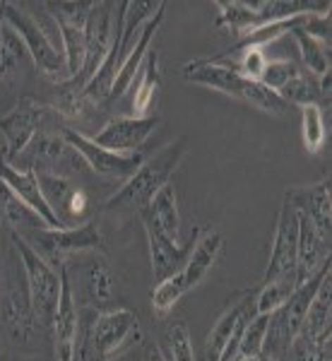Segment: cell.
Returning a JSON list of instances; mask_svg holds the SVG:
<instances>
[{"label": "cell", "instance_id": "cell-1", "mask_svg": "<svg viewBox=\"0 0 332 361\" xmlns=\"http://www.w3.org/2000/svg\"><path fill=\"white\" fill-rule=\"evenodd\" d=\"M142 325L130 308H97L75 361H113L142 342Z\"/></svg>", "mask_w": 332, "mask_h": 361}, {"label": "cell", "instance_id": "cell-2", "mask_svg": "<svg viewBox=\"0 0 332 361\" xmlns=\"http://www.w3.org/2000/svg\"><path fill=\"white\" fill-rule=\"evenodd\" d=\"M183 80L185 82L207 87V90L221 92V94L238 99V102H243V104H250V106H255L258 111H265L272 116H282L289 109L277 92L267 90L258 80L243 78V75H238L236 70H231L229 66L214 63V61H209V58H195V61L185 63Z\"/></svg>", "mask_w": 332, "mask_h": 361}, {"label": "cell", "instance_id": "cell-3", "mask_svg": "<svg viewBox=\"0 0 332 361\" xmlns=\"http://www.w3.org/2000/svg\"><path fill=\"white\" fill-rule=\"evenodd\" d=\"M185 152H188V137L185 135L176 137L173 142H168L166 147H161L154 157L145 159L137 171L109 197L104 207L106 209H137L140 212L145 205H149V200L156 195V190L164 188L166 183H171L173 171L178 169Z\"/></svg>", "mask_w": 332, "mask_h": 361}, {"label": "cell", "instance_id": "cell-4", "mask_svg": "<svg viewBox=\"0 0 332 361\" xmlns=\"http://www.w3.org/2000/svg\"><path fill=\"white\" fill-rule=\"evenodd\" d=\"M0 320L15 342H27L39 328L29 301L25 267L13 241L0 260Z\"/></svg>", "mask_w": 332, "mask_h": 361}, {"label": "cell", "instance_id": "cell-5", "mask_svg": "<svg viewBox=\"0 0 332 361\" xmlns=\"http://www.w3.org/2000/svg\"><path fill=\"white\" fill-rule=\"evenodd\" d=\"M10 241L15 243L17 253H20V260H22V267H25L34 318H37L39 328L51 330L56 311H58V299H61V272H56L54 265L46 263L42 255L29 246L20 234L10 231Z\"/></svg>", "mask_w": 332, "mask_h": 361}, {"label": "cell", "instance_id": "cell-6", "mask_svg": "<svg viewBox=\"0 0 332 361\" xmlns=\"http://www.w3.org/2000/svg\"><path fill=\"white\" fill-rule=\"evenodd\" d=\"M0 13H3L8 27H13L17 37L22 39V44H25L34 68H37L39 73H44L46 78L61 82V78L66 75V58H63V54L49 39L46 29L39 25L22 5H15V3H8V0H5V3H0ZM66 80H68V75H66Z\"/></svg>", "mask_w": 332, "mask_h": 361}, {"label": "cell", "instance_id": "cell-7", "mask_svg": "<svg viewBox=\"0 0 332 361\" xmlns=\"http://www.w3.org/2000/svg\"><path fill=\"white\" fill-rule=\"evenodd\" d=\"M255 292L258 289H243L229 299V304L221 311L205 340V361L236 359L243 330H246L248 320L255 316Z\"/></svg>", "mask_w": 332, "mask_h": 361}, {"label": "cell", "instance_id": "cell-8", "mask_svg": "<svg viewBox=\"0 0 332 361\" xmlns=\"http://www.w3.org/2000/svg\"><path fill=\"white\" fill-rule=\"evenodd\" d=\"M25 241L37 250L39 255L49 265H66L68 255L78 253H94L102 248L104 238L99 231L97 219L80 224V226H66V229H39L34 234H29Z\"/></svg>", "mask_w": 332, "mask_h": 361}, {"label": "cell", "instance_id": "cell-9", "mask_svg": "<svg viewBox=\"0 0 332 361\" xmlns=\"http://www.w3.org/2000/svg\"><path fill=\"white\" fill-rule=\"evenodd\" d=\"M63 140L80 154V159H82L97 176L109 178V180H123L125 183L145 161L142 152H133V154L111 152L106 147H99L94 140L87 137L85 133L73 130V128L63 130Z\"/></svg>", "mask_w": 332, "mask_h": 361}, {"label": "cell", "instance_id": "cell-10", "mask_svg": "<svg viewBox=\"0 0 332 361\" xmlns=\"http://www.w3.org/2000/svg\"><path fill=\"white\" fill-rule=\"evenodd\" d=\"M296 243H299V212L284 197L277 214L275 236H272L270 260L260 284L275 282V279H296Z\"/></svg>", "mask_w": 332, "mask_h": 361}, {"label": "cell", "instance_id": "cell-11", "mask_svg": "<svg viewBox=\"0 0 332 361\" xmlns=\"http://www.w3.org/2000/svg\"><path fill=\"white\" fill-rule=\"evenodd\" d=\"M140 217H142L145 224V234H147V243H149V258H152V277L154 282H161V279L176 275V272L183 270L185 260H188L190 250H193L197 236H200V229L193 231L190 241L185 246H180L173 238H168L164 231L156 226V222L147 214V209H140Z\"/></svg>", "mask_w": 332, "mask_h": 361}, {"label": "cell", "instance_id": "cell-12", "mask_svg": "<svg viewBox=\"0 0 332 361\" xmlns=\"http://www.w3.org/2000/svg\"><path fill=\"white\" fill-rule=\"evenodd\" d=\"M44 106L34 102L32 97H22L20 102L0 118V135L5 140V154L3 161H13L22 149L32 142V137L42 130Z\"/></svg>", "mask_w": 332, "mask_h": 361}, {"label": "cell", "instance_id": "cell-13", "mask_svg": "<svg viewBox=\"0 0 332 361\" xmlns=\"http://www.w3.org/2000/svg\"><path fill=\"white\" fill-rule=\"evenodd\" d=\"M58 272H61V299H58V311H56L54 325H51L56 361H75L78 337H80V308L75 304L68 265H61Z\"/></svg>", "mask_w": 332, "mask_h": 361}, {"label": "cell", "instance_id": "cell-14", "mask_svg": "<svg viewBox=\"0 0 332 361\" xmlns=\"http://www.w3.org/2000/svg\"><path fill=\"white\" fill-rule=\"evenodd\" d=\"M156 126H159L156 116H145V118L116 116V118H111L92 140H94L99 147H106L111 152L133 154L142 149V145L147 142V137L156 130Z\"/></svg>", "mask_w": 332, "mask_h": 361}, {"label": "cell", "instance_id": "cell-15", "mask_svg": "<svg viewBox=\"0 0 332 361\" xmlns=\"http://www.w3.org/2000/svg\"><path fill=\"white\" fill-rule=\"evenodd\" d=\"M0 180H3L29 209H34L51 229H66V224L56 217V212L51 209L49 202H46L42 185H39L37 171H20V169H15L13 164L0 159Z\"/></svg>", "mask_w": 332, "mask_h": 361}, {"label": "cell", "instance_id": "cell-16", "mask_svg": "<svg viewBox=\"0 0 332 361\" xmlns=\"http://www.w3.org/2000/svg\"><path fill=\"white\" fill-rule=\"evenodd\" d=\"M330 265V241L320 236L316 224L299 212V243H296V284H304Z\"/></svg>", "mask_w": 332, "mask_h": 361}, {"label": "cell", "instance_id": "cell-17", "mask_svg": "<svg viewBox=\"0 0 332 361\" xmlns=\"http://www.w3.org/2000/svg\"><path fill=\"white\" fill-rule=\"evenodd\" d=\"M164 10H166V3H159L156 13L142 25V32H140V37H137V44L133 46V51L128 54L123 66H121V70H118V75H116V82H113V87H111V94H109L106 104L121 99L128 92V87L135 82V78L140 75V68H142V63H145V56H147V51L152 49L156 32H159L161 22H164Z\"/></svg>", "mask_w": 332, "mask_h": 361}, {"label": "cell", "instance_id": "cell-18", "mask_svg": "<svg viewBox=\"0 0 332 361\" xmlns=\"http://www.w3.org/2000/svg\"><path fill=\"white\" fill-rule=\"evenodd\" d=\"M284 197L294 205L296 212L306 214L320 236L330 241V226H332V202H330V178H323L313 185H304V188H289Z\"/></svg>", "mask_w": 332, "mask_h": 361}, {"label": "cell", "instance_id": "cell-19", "mask_svg": "<svg viewBox=\"0 0 332 361\" xmlns=\"http://www.w3.org/2000/svg\"><path fill=\"white\" fill-rule=\"evenodd\" d=\"M221 248H224V238L217 229H200V236H197L193 250H190L188 260L183 265V279H185V287L195 289L202 279L207 277V272L212 270L217 258L221 255Z\"/></svg>", "mask_w": 332, "mask_h": 361}, {"label": "cell", "instance_id": "cell-20", "mask_svg": "<svg viewBox=\"0 0 332 361\" xmlns=\"http://www.w3.org/2000/svg\"><path fill=\"white\" fill-rule=\"evenodd\" d=\"M159 90H161V58L159 51L149 49L147 56H145L142 68H140L135 92H133V116L135 118L149 116Z\"/></svg>", "mask_w": 332, "mask_h": 361}, {"label": "cell", "instance_id": "cell-21", "mask_svg": "<svg viewBox=\"0 0 332 361\" xmlns=\"http://www.w3.org/2000/svg\"><path fill=\"white\" fill-rule=\"evenodd\" d=\"M330 318H332V284H330V272H328L316 296H313L311 306H308L306 318H304V323H301V330L296 337L311 342V345H318L323 337L330 335Z\"/></svg>", "mask_w": 332, "mask_h": 361}, {"label": "cell", "instance_id": "cell-22", "mask_svg": "<svg viewBox=\"0 0 332 361\" xmlns=\"http://www.w3.org/2000/svg\"><path fill=\"white\" fill-rule=\"evenodd\" d=\"M0 219H5L10 226V231L20 234L22 238H27L29 234H34V231L49 226L37 212H34V209H29L25 202H22L20 197L3 183V180H0Z\"/></svg>", "mask_w": 332, "mask_h": 361}, {"label": "cell", "instance_id": "cell-23", "mask_svg": "<svg viewBox=\"0 0 332 361\" xmlns=\"http://www.w3.org/2000/svg\"><path fill=\"white\" fill-rule=\"evenodd\" d=\"M214 5H217V10H219L214 25L229 29V32L238 39H241L246 32H250V29L263 25L255 3H241V0H217Z\"/></svg>", "mask_w": 332, "mask_h": 361}, {"label": "cell", "instance_id": "cell-24", "mask_svg": "<svg viewBox=\"0 0 332 361\" xmlns=\"http://www.w3.org/2000/svg\"><path fill=\"white\" fill-rule=\"evenodd\" d=\"M142 209H147V214L154 219L156 226L161 231L173 238L178 243V231H180V214H178V197L176 188L171 183H166L164 188L156 190V195L149 200V205H145Z\"/></svg>", "mask_w": 332, "mask_h": 361}, {"label": "cell", "instance_id": "cell-25", "mask_svg": "<svg viewBox=\"0 0 332 361\" xmlns=\"http://www.w3.org/2000/svg\"><path fill=\"white\" fill-rule=\"evenodd\" d=\"M282 97V102L287 104H296V106H320L323 109L325 104L330 106V99H325L323 90H320V78L311 73H299L291 82H287L282 90L277 92Z\"/></svg>", "mask_w": 332, "mask_h": 361}, {"label": "cell", "instance_id": "cell-26", "mask_svg": "<svg viewBox=\"0 0 332 361\" xmlns=\"http://www.w3.org/2000/svg\"><path fill=\"white\" fill-rule=\"evenodd\" d=\"M85 292H87V299H90L97 308H106L111 304V296H113V279H111V270H109L106 260L99 258L97 253H92V258L87 260Z\"/></svg>", "mask_w": 332, "mask_h": 361}, {"label": "cell", "instance_id": "cell-27", "mask_svg": "<svg viewBox=\"0 0 332 361\" xmlns=\"http://www.w3.org/2000/svg\"><path fill=\"white\" fill-rule=\"evenodd\" d=\"M63 39V58H66V75L68 80L78 78L82 73L85 56H87V27H75L68 22L54 20Z\"/></svg>", "mask_w": 332, "mask_h": 361}, {"label": "cell", "instance_id": "cell-28", "mask_svg": "<svg viewBox=\"0 0 332 361\" xmlns=\"http://www.w3.org/2000/svg\"><path fill=\"white\" fill-rule=\"evenodd\" d=\"M291 37L296 39V46L301 51V61L306 66V73L316 75V78H323L325 73H330V46L316 42L304 32L301 27H296L291 32Z\"/></svg>", "mask_w": 332, "mask_h": 361}, {"label": "cell", "instance_id": "cell-29", "mask_svg": "<svg viewBox=\"0 0 332 361\" xmlns=\"http://www.w3.org/2000/svg\"><path fill=\"white\" fill-rule=\"evenodd\" d=\"M27 61H32V58H29L25 44L15 34V29L5 22L3 32H0V80H8L10 75H15L17 68H22Z\"/></svg>", "mask_w": 332, "mask_h": 361}, {"label": "cell", "instance_id": "cell-30", "mask_svg": "<svg viewBox=\"0 0 332 361\" xmlns=\"http://www.w3.org/2000/svg\"><path fill=\"white\" fill-rule=\"evenodd\" d=\"M188 294V287H185L183 272H176V275L161 279L156 282L154 292H152V311L156 318H166L168 313L176 308V304L183 296Z\"/></svg>", "mask_w": 332, "mask_h": 361}, {"label": "cell", "instance_id": "cell-31", "mask_svg": "<svg viewBox=\"0 0 332 361\" xmlns=\"http://www.w3.org/2000/svg\"><path fill=\"white\" fill-rule=\"evenodd\" d=\"M296 287H299L296 279H275V282L260 284V289L255 292V313L258 316H270L272 311H277L289 299Z\"/></svg>", "mask_w": 332, "mask_h": 361}, {"label": "cell", "instance_id": "cell-32", "mask_svg": "<svg viewBox=\"0 0 332 361\" xmlns=\"http://www.w3.org/2000/svg\"><path fill=\"white\" fill-rule=\"evenodd\" d=\"M301 137H304V147L311 154H316L323 149L328 133H325L323 109L320 106H304L301 109Z\"/></svg>", "mask_w": 332, "mask_h": 361}, {"label": "cell", "instance_id": "cell-33", "mask_svg": "<svg viewBox=\"0 0 332 361\" xmlns=\"http://www.w3.org/2000/svg\"><path fill=\"white\" fill-rule=\"evenodd\" d=\"M164 342H166L168 359L171 361H195L193 342H190V333H188V328H185V323H180V320L168 323V328L164 333Z\"/></svg>", "mask_w": 332, "mask_h": 361}, {"label": "cell", "instance_id": "cell-34", "mask_svg": "<svg viewBox=\"0 0 332 361\" xmlns=\"http://www.w3.org/2000/svg\"><path fill=\"white\" fill-rule=\"evenodd\" d=\"M46 10H49L54 20L68 22V25H75V27H87V20H90L92 10H94V0H78V3L61 0V3H46Z\"/></svg>", "mask_w": 332, "mask_h": 361}, {"label": "cell", "instance_id": "cell-35", "mask_svg": "<svg viewBox=\"0 0 332 361\" xmlns=\"http://www.w3.org/2000/svg\"><path fill=\"white\" fill-rule=\"evenodd\" d=\"M299 73H301L299 66H296L294 61H287V58H279V61H267L258 82L265 85L267 90L279 92L284 85L291 82V80H294Z\"/></svg>", "mask_w": 332, "mask_h": 361}, {"label": "cell", "instance_id": "cell-36", "mask_svg": "<svg viewBox=\"0 0 332 361\" xmlns=\"http://www.w3.org/2000/svg\"><path fill=\"white\" fill-rule=\"evenodd\" d=\"M267 318L270 316H258V313H255V316L248 320L246 330H243V335H241V342H238L236 357H260L263 342H265Z\"/></svg>", "mask_w": 332, "mask_h": 361}, {"label": "cell", "instance_id": "cell-37", "mask_svg": "<svg viewBox=\"0 0 332 361\" xmlns=\"http://www.w3.org/2000/svg\"><path fill=\"white\" fill-rule=\"evenodd\" d=\"M301 29L316 42L330 46V15H308Z\"/></svg>", "mask_w": 332, "mask_h": 361}, {"label": "cell", "instance_id": "cell-38", "mask_svg": "<svg viewBox=\"0 0 332 361\" xmlns=\"http://www.w3.org/2000/svg\"><path fill=\"white\" fill-rule=\"evenodd\" d=\"M142 361H168L164 354H161V349L152 345V342H145L142 345Z\"/></svg>", "mask_w": 332, "mask_h": 361}, {"label": "cell", "instance_id": "cell-39", "mask_svg": "<svg viewBox=\"0 0 332 361\" xmlns=\"http://www.w3.org/2000/svg\"><path fill=\"white\" fill-rule=\"evenodd\" d=\"M3 25H5V20H3V13H0V32H3Z\"/></svg>", "mask_w": 332, "mask_h": 361}]
</instances>
